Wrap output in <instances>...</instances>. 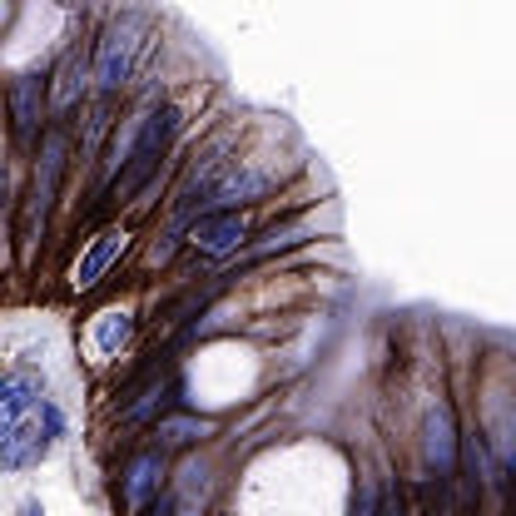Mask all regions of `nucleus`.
Here are the masks:
<instances>
[{
    "instance_id": "obj_12",
    "label": "nucleus",
    "mask_w": 516,
    "mask_h": 516,
    "mask_svg": "<svg viewBox=\"0 0 516 516\" xmlns=\"http://www.w3.org/2000/svg\"><path fill=\"white\" fill-rule=\"evenodd\" d=\"M358 516H378V492H373V487L358 497Z\"/></svg>"
},
{
    "instance_id": "obj_10",
    "label": "nucleus",
    "mask_w": 516,
    "mask_h": 516,
    "mask_svg": "<svg viewBox=\"0 0 516 516\" xmlns=\"http://www.w3.org/2000/svg\"><path fill=\"white\" fill-rule=\"evenodd\" d=\"M129 313H100V323H95V333H90V343H95V353L100 358H115V348H125V338H129Z\"/></svg>"
},
{
    "instance_id": "obj_3",
    "label": "nucleus",
    "mask_w": 516,
    "mask_h": 516,
    "mask_svg": "<svg viewBox=\"0 0 516 516\" xmlns=\"http://www.w3.org/2000/svg\"><path fill=\"white\" fill-rule=\"evenodd\" d=\"M179 125H184V110H179V105H159L154 115L139 120V134H134L125 164H120V169H125V174H120V199H129V194L159 169V154L169 149V139L179 134Z\"/></svg>"
},
{
    "instance_id": "obj_7",
    "label": "nucleus",
    "mask_w": 516,
    "mask_h": 516,
    "mask_svg": "<svg viewBox=\"0 0 516 516\" xmlns=\"http://www.w3.org/2000/svg\"><path fill=\"white\" fill-rule=\"evenodd\" d=\"M422 452H427V462H432L442 477L457 467V432H452V412H447V407H432V412H427V422H422Z\"/></svg>"
},
{
    "instance_id": "obj_9",
    "label": "nucleus",
    "mask_w": 516,
    "mask_h": 516,
    "mask_svg": "<svg viewBox=\"0 0 516 516\" xmlns=\"http://www.w3.org/2000/svg\"><path fill=\"white\" fill-rule=\"evenodd\" d=\"M40 110H45V75H20L10 85V115H15V134L20 139H35Z\"/></svg>"
},
{
    "instance_id": "obj_6",
    "label": "nucleus",
    "mask_w": 516,
    "mask_h": 516,
    "mask_svg": "<svg viewBox=\"0 0 516 516\" xmlns=\"http://www.w3.org/2000/svg\"><path fill=\"white\" fill-rule=\"evenodd\" d=\"M125 254V229L120 224H110V229H100L95 239H90V249L80 254V263L70 268V288L75 293H90L105 273H110V263Z\"/></svg>"
},
{
    "instance_id": "obj_11",
    "label": "nucleus",
    "mask_w": 516,
    "mask_h": 516,
    "mask_svg": "<svg viewBox=\"0 0 516 516\" xmlns=\"http://www.w3.org/2000/svg\"><path fill=\"white\" fill-rule=\"evenodd\" d=\"M85 90V50H70L65 65H60V85H55V105H75V95Z\"/></svg>"
},
{
    "instance_id": "obj_13",
    "label": "nucleus",
    "mask_w": 516,
    "mask_h": 516,
    "mask_svg": "<svg viewBox=\"0 0 516 516\" xmlns=\"http://www.w3.org/2000/svg\"><path fill=\"white\" fill-rule=\"evenodd\" d=\"M20 516H40V512H35V507H25V512H20Z\"/></svg>"
},
{
    "instance_id": "obj_8",
    "label": "nucleus",
    "mask_w": 516,
    "mask_h": 516,
    "mask_svg": "<svg viewBox=\"0 0 516 516\" xmlns=\"http://www.w3.org/2000/svg\"><path fill=\"white\" fill-rule=\"evenodd\" d=\"M159 482H164V452H139L125 467V507L139 512L149 497H159Z\"/></svg>"
},
{
    "instance_id": "obj_2",
    "label": "nucleus",
    "mask_w": 516,
    "mask_h": 516,
    "mask_svg": "<svg viewBox=\"0 0 516 516\" xmlns=\"http://www.w3.org/2000/svg\"><path fill=\"white\" fill-rule=\"evenodd\" d=\"M144 35H149V15L144 10H125L105 25L100 45H95V80L105 95H120L129 80H134V65H139V50H144Z\"/></svg>"
},
{
    "instance_id": "obj_1",
    "label": "nucleus",
    "mask_w": 516,
    "mask_h": 516,
    "mask_svg": "<svg viewBox=\"0 0 516 516\" xmlns=\"http://www.w3.org/2000/svg\"><path fill=\"white\" fill-rule=\"evenodd\" d=\"M60 432H65V417L45 397V383L35 373L0 378V467L5 472H25L45 462Z\"/></svg>"
},
{
    "instance_id": "obj_4",
    "label": "nucleus",
    "mask_w": 516,
    "mask_h": 516,
    "mask_svg": "<svg viewBox=\"0 0 516 516\" xmlns=\"http://www.w3.org/2000/svg\"><path fill=\"white\" fill-rule=\"evenodd\" d=\"M60 174H65V129H50L40 139V164H35V189H30V224L50 214L55 204V189H60Z\"/></svg>"
},
{
    "instance_id": "obj_5",
    "label": "nucleus",
    "mask_w": 516,
    "mask_h": 516,
    "mask_svg": "<svg viewBox=\"0 0 516 516\" xmlns=\"http://www.w3.org/2000/svg\"><path fill=\"white\" fill-rule=\"evenodd\" d=\"M249 239V219L239 214V209H224V214H204L194 229H189V244L199 249V254H214V258H224V254H234L239 244Z\"/></svg>"
}]
</instances>
